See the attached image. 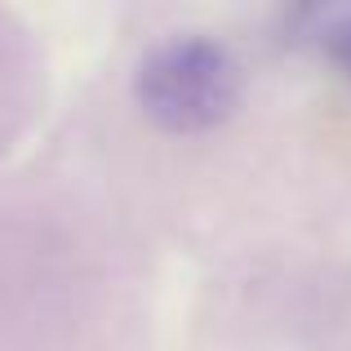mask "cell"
I'll return each instance as SVG.
<instances>
[{"instance_id":"cell-1","label":"cell","mask_w":351,"mask_h":351,"mask_svg":"<svg viewBox=\"0 0 351 351\" xmlns=\"http://www.w3.org/2000/svg\"><path fill=\"white\" fill-rule=\"evenodd\" d=\"M245 76L227 45L209 36H178L147 53L138 71V103L173 134L214 129L236 112Z\"/></svg>"},{"instance_id":"cell-2","label":"cell","mask_w":351,"mask_h":351,"mask_svg":"<svg viewBox=\"0 0 351 351\" xmlns=\"http://www.w3.org/2000/svg\"><path fill=\"white\" fill-rule=\"evenodd\" d=\"M325 45H329V53L338 58V67L351 76V14L334 18V27L325 32Z\"/></svg>"}]
</instances>
